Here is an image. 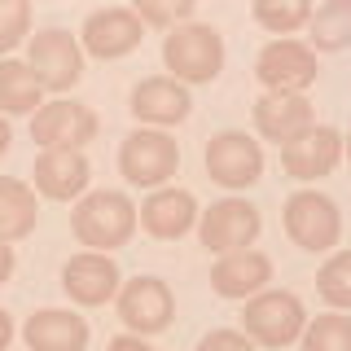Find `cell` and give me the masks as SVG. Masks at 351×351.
<instances>
[{"label": "cell", "instance_id": "obj_26", "mask_svg": "<svg viewBox=\"0 0 351 351\" xmlns=\"http://www.w3.org/2000/svg\"><path fill=\"white\" fill-rule=\"evenodd\" d=\"M303 351H351V316L325 312L303 329Z\"/></svg>", "mask_w": 351, "mask_h": 351}, {"label": "cell", "instance_id": "obj_13", "mask_svg": "<svg viewBox=\"0 0 351 351\" xmlns=\"http://www.w3.org/2000/svg\"><path fill=\"white\" fill-rule=\"evenodd\" d=\"M62 290L71 303L80 307H101L110 299H119L123 290V272L110 255H97V250H80L62 263Z\"/></svg>", "mask_w": 351, "mask_h": 351}, {"label": "cell", "instance_id": "obj_4", "mask_svg": "<svg viewBox=\"0 0 351 351\" xmlns=\"http://www.w3.org/2000/svg\"><path fill=\"white\" fill-rule=\"evenodd\" d=\"M281 224L285 237L294 241L307 255H334L338 237H343V215H338V202L316 189H299L285 197L281 206Z\"/></svg>", "mask_w": 351, "mask_h": 351}, {"label": "cell", "instance_id": "obj_20", "mask_svg": "<svg viewBox=\"0 0 351 351\" xmlns=\"http://www.w3.org/2000/svg\"><path fill=\"white\" fill-rule=\"evenodd\" d=\"M272 281V259L263 250H237V255H224L211 263V290L219 299H255V294L268 290Z\"/></svg>", "mask_w": 351, "mask_h": 351}, {"label": "cell", "instance_id": "obj_22", "mask_svg": "<svg viewBox=\"0 0 351 351\" xmlns=\"http://www.w3.org/2000/svg\"><path fill=\"white\" fill-rule=\"evenodd\" d=\"M307 49L312 53H343L351 49V0H325L312 9L307 22Z\"/></svg>", "mask_w": 351, "mask_h": 351}, {"label": "cell", "instance_id": "obj_23", "mask_svg": "<svg viewBox=\"0 0 351 351\" xmlns=\"http://www.w3.org/2000/svg\"><path fill=\"white\" fill-rule=\"evenodd\" d=\"M40 106H44V88L31 75V66L5 58L0 62V114H31L36 119Z\"/></svg>", "mask_w": 351, "mask_h": 351}, {"label": "cell", "instance_id": "obj_30", "mask_svg": "<svg viewBox=\"0 0 351 351\" xmlns=\"http://www.w3.org/2000/svg\"><path fill=\"white\" fill-rule=\"evenodd\" d=\"M106 351H154L141 334H119V338H110L106 343Z\"/></svg>", "mask_w": 351, "mask_h": 351}, {"label": "cell", "instance_id": "obj_3", "mask_svg": "<svg viewBox=\"0 0 351 351\" xmlns=\"http://www.w3.org/2000/svg\"><path fill=\"white\" fill-rule=\"evenodd\" d=\"M303 329H307V307L294 290H263L241 307V334L255 347L268 351L290 347L303 338Z\"/></svg>", "mask_w": 351, "mask_h": 351}, {"label": "cell", "instance_id": "obj_2", "mask_svg": "<svg viewBox=\"0 0 351 351\" xmlns=\"http://www.w3.org/2000/svg\"><path fill=\"white\" fill-rule=\"evenodd\" d=\"M162 66L176 84H215L224 71V36L211 22H184L162 36Z\"/></svg>", "mask_w": 351, "mask_h": 351}, {"label": "cell", "instance_id": "obj_34", "mask_svg": "<svg viewBox=\"0 0 351 351\" xmlns=\"http://www.w3.org/2000/svg\"><path fill=\"white\" fill-rule=\"evenodd\" d=\"M343 158L351 162V136H343Z\"/></svg>", "mask_w": 351, "mask_h": 351}, {"label": "cell", "instance_id": "obj_21", "mask_svg": "<svg viewBox=\"0 0 351 351\" xmlns=\"http://www.w3.org/2000/svg\"><path fill=\"white\" fill-rule=\"evenodd\" d=\"M40 224V197L36 184L18 176H0V241H22Z\"/></svg>", "mask_w": 351, "mask_h": 351}, {"label": "cell", "instance_id": "obj_10", "mask_svg": "<svg viewBox=\"0 0 351 351\" xmlns=\"http://www.w3.org/2000/svg\"><path fill=\"white\" fill-rule=\"evenodd\" d=\"M141 40H145V22L132 14V5L93 9L80 27L84 53H93V58H101V62H119V58H128V53H136Z\"/></svg>", "mask_w": 351, "mask_h": 351}, {"label": "cell", "instance_id": "obj_14", "mask_svg": "<svg viewBox=\"0 0 351 351\" xmlns=\"http://www.w3.org/2000/svg\"><path fill=\"white\" fill-rule=\"evenodd\" d=\"M338 162H343V132H334L325 123H316L312 132H303V136L290 141V145H281V167L299 184L325 180Z\"/></svg>", "mask_w": 351, "mask_h": 351}, {"label": "cell", "instance_id": "obj_9", "mask_svg": "<svg viewBox=\"0 0 351 351\" xmlns=\"http://www.w3.org/2000/svg\"><path fill=\"white\" fill-rule=\"evenodd\" d=\"M202 167L215 184H224V189H250V184L263 180V149H259L255 136H246V132H237V128H224L206 141Z\"/></svg>", "mask_w": 351, "mask_h": 351}, {"label": "cell", "instance_id": "obj_33", "mask_svg": "<svg viewBox=\"0 0 351 351\" xmlns=\"http://www.w3.org/2000/svg\"><path fill=\"white\" fill-rule=\"evenodd\" d=\"M9 141H14V132H9V119L0 114V158L9 154Z\"/></svg>", "mask_w": 351, "mask_h": 351}, {"label": "cell", "instance_id": "obj_18", "mask_svg": "<svg viewBox=\"0 0 351 351\" xmlns=\"http://www.w3.org/2000/svg\"><path fill=\"white\" fill-rule=\"evenodd\" d=\"M27 351H88V321L71 307H40L22 325Z\"/></svg>", "mask_w": 351, "mask_h": 351}, {"label": "cell", "instance_id": "obj_8", "mask_svg": "<svg viewBox=\"0 0 351 351\" xmlns=\"http://www.w3.org/2000/svg\"><path fill=\"white\" fill-rule=\"evenodd\" d=\"M27 66L40 80L44 93H71L75 84L84 80V44L62 27L36 31L27 49Z\"/></svg>", "mask_w": 351, "mask_h": 351}, {"label": "cell", "instance_id": "obj_12", "mask_svg": "<svg viewBox=\"0 0 351 351\" xmlns=\"http://www.w3.org/2000/svg\"><path fill=\"white\" fill-rule=\"evenodd\" d=\"M114 307H119V321L128 325V334L149 338V334H162L171 325L176 294L162 277H132V281H123Z\"/></svg>", "mask_w": 351, "mask_h": 351}, {"label": "cell", "instance_id": "obj_5", "mask_svg": "<svg viewBox=\"0 0 351 351\" xmlns=\"http://www.w3.org/2000/svg\"><path fill=\"white\" fill-rule=\"evenodd\" d=\"M119 171L132 189H167V180L180 171V145L158 128H136L119 145Z\"/></svg>", "mask_w": 351, "mask_h": 351}, {"label": "cell", "instance_id": "obj_27", "mask_svg": "<svg viewBox=\"0 0 351 351\" xmlns=\"http://www.w3.org/2000/svg\"><path fill=\"white\" fill-rule=\"evenodd\" d=\"M132 14L145 22V31L149 27L176 31V27H184V22L197 18V5H193V0H136V5H132Z\"/></svg>", "mask_w": 351, "mask_h": 351}, {"label": "cell", "instance_id": "obj_25", "mask_svg": "<svg viewBox=\"0 0 351 351\" xmlns=\"http://www.w3.org/2000/svg\"><path fill=\"white\" fill-rule=\"evenodd\" d=\"M316 294L334 312H351V250H334L316 268Z\"/></svg>", "mask_w": 351, "mask_h": 351}, {"label": "cell", "instance_id": "obj_28", "mask_svg": "<svg viewBox=\"0 0 351 351\" xmlns=\"http://www.w3.org/2000/svg\"><path fill=\"white\" fill-rule=\"evenodd\" d=\"M22 36H31V5L27 0H0V62L9 49H18Z\"/></svg>", "mask_w": 351, "mask_h": 351}, {"label": "cell", "instance_id": "obj_19", "mask_svg": "<svg viewBox=\"0 0 351 351\" xmlns=\"http://www.w3.org/2000/svg\"><path fill=\"white\" fill-rule=\"evenodd\" d=\"M250 119H255V132L272 145H290L294 136L316 128V110L307 97H277V93H263L250 110Z\"/></svg>", "mask_w": 351, "mask_h": 351}, {"label": "cell", "instance_id": "obj_16", "mask_svg": "<svg viewBox=\"0 0 351 351\" xmlns=\"http://www.w3.org/2000/svg\"><path fill=\"white\" fill-rule=\"evenodd\" d=\"M31 176H36V193L53 202H71V197H84L93 180V162L84 158V149H40Z\"/></svg>", "mask_w": 351, "mask_h": 351}, {"label": "cell", "instance_id": "obj_32", "mask_svg": "<svg viewBox=\"0 0 351 351\" xmlns=\"http://www.w3.org/2000/svg\"><path fill=\"white\" fill-rule=\"evenodd\" d=\"M9 338H14V316L0 307V351H9Z\"/></svg>", "mask_w": 351, "mask_h": 351}, {"label": "cell", "instance_id": "obj_1", "mask_svg": "<svg viewBox=\"0 0 351 351\" xmlns=\"http://www.w3.org/2000/svg\"><path fill=\"white\" fill-rule=\"evenodd\" d=\"M136 224H141V206L123 189H93L71 211V233L80 237V246L97 250V255L128 246Z\"/></svg>", "mask_w": 351, "mask_h": 351}, {"label": "cell", "instance_id": "obj_31", "mask_svg": "<svg viewBox=\"0 0 351 351\" xmlns=\"http://www.w3.org/2000/svg\"><path fill=\"white\" fill-rule=\"evenodd\" d=\"M14 277V246L9 241H0V285Z\"/></svg>", "mask_w": 351, "mask_h": 351}, {"label": "cell", "instance_id": "obj_24", "mask_svg": "<svg viewBox=\"0 0 351 351\" xmlns=\"http://www.w3.org/2000/svg\"><path fill=\"white\" fill-rule=\"evenodd\" d=\"M250 18H255L268 36L290 40L299 27L312 22V5H307V0H255V5H250Z\"/></svg>", "mask_w": 351, "mask_h": 351}, {"label": "cell", "instance_id": "obj_6", "mask_svg": "<svg viewBox=\"0 0 351 351\" xmlns=\"http://www.w3.org/2000/svg\"><path fill=\"white\" fill-rule=\"evenodd\" d=\"M263 219H259V206L246 202V197H219L202 211L197 219V237L211 255H237V250H255V237H259Z\"/></svg>", "mask_w": 351, "mask_h": 351}, {"label": "cell", "instance_id": "obj_7", "mask_svg": "<svg viewBox=\"0 0 351 351\" xmlns=\"http://www.w3.org/2000/svg\"><path fill=\"white\" fill-rule=\"evenodd\" d=\"M321 66L307 40H268L255 58V80L277 97H303L316 84Z\"/></svg>", "mask_w": 351, "mask_h": 351}, {"label": "cell", "instance_id": "obj_11", "mask_svg": "<svg viewBox=\"0 0 351 351\" xmlns=\"http://www.w3.org/2000/svg\"><path fill=\"white\" fill-rule=\"evenodd\" d=\"M97 114L93 106L75 101V97H58L44 101L40 114L31 119V141L40 149H84L88 141H97Z\"/></svg>", "mask_w": 351, "mask_h": 351}, {"label": "cell", "instance_id": "obj_15", "mask_svg": "<svg viewBox=\"0 0 351 351\" xmlns=\"http://www.w3.org/2000/svg\"><path fill=\"white\" fill-rule=\"evenodd\" d=\"M128 110L132 119H141V123H154V128H176L189 119L193 110V97L184 84H176L171 75H149V80H141L136 88H132L128 97Z\"/></svg>", "mask_w": 351, "mask_h": 351}, {"label": "cell", "instance_id": "obj_17", "mask_svg": "<svg viewBox=\"0 0 351 351\" xmlns=\"http://www.w3.org/2000/svg\"><path fill=\"white\" fill-rule=\"evenodd\" d=\"M197 219H202L197 197L189 189H176V184L154 189L145 202H141V228H145L149 237H158V241H180Z\"/></svg>", "mask_w": 351, "mask_h": 351}, {"label": "cell", "instance_id": "obj_29", "mask_svg": "<svg viewBox=\"0 0 351 351\" xmlns=\"http://www.w3.org/2000/svg\"><path fill=\"white\" fill-rule=\"evenodd\" d=\"M197 351H259L241 329H211L197 338Z\"/></svg>", "mask_w": 351, "mask_h": 351}]
</instances>
